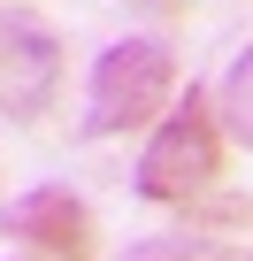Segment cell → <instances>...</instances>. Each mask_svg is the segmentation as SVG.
<instances>
[{
  "mask_svg": "<svg viewBox=\"0 0 253 261\" xmlns=\"http://www.w3.org/2000/svg\"><path fill=\"white\" fill-rule=\"evenodd\" d=\"M215 177H222V123H215L207 92L192 85L177 100V115H161V130H154L146 154H138V200L177 207V200H200Z\"/></svg>",
  "mask_w": 253,
  "mask_h": 261,
  "instance_id": "1",
  "label": "cell"
},
{
  "mask_svg": "<svg viewBox=\"0 0 253 261\" xmlns=\"http://www.w3.org/2000/svg\"><path fill=\"white\" fill-rule=\"evenodd\" d=\"M177 85V62L161 39H115L100 62H92V85H85V130L92 139H115V130H138L146 115H161Z\"/></svg>",
  "mask_w": 253,
  "mask_h": 261,
  "instance_id": "2",
  "label": "cell"
},
{
  "mask_svg": "<svg viewBox=\"0 0 253 261\" xmlns=\"http://www.w3.org/2000/svg\"><path fill=\"white\" fill-rule=\"evenodd\" d=\"M62 92V39L31 8H0V115H46Z\"/></svg>",
  "mask_w": 253,
  "mask_h": 261,
  "instance_id": "3",
  "label": "cell"
},
{
  "mask_svg": "<svg viewBox=\"0 0 253 261\" xmlns=\"http://www.w3.org/2000/svg\"><path fill=\"white\" fill-rule=\"evenodd\" d=\"M8 238H31L46 261H92V207L69 192V185H39L23 192L8 215H0Z\"/></svg>",
  "mask_w": 253,
  "mask_h": 261,
  "instance_id": "4",
  "label": "cell"
},
{
  "mask_svg": "<svg viewBox=\"0 0 253 261\" xmlns=\"http://www.w3.org/2000/svg\"><path fill=\"white\" fill-rule=\"evenodd\" d=\"M215 123L230 130L238 146H253V46L230 62V77H222V92H215Z\"/></svg>",
  "mask_w": 253,
  "mask_h": 261,
  "instance_id": "5",
  "label": "cell"
},
{
  "mask_svg": "<svg viewBox=\"0 0 253 261\" xmlns=\"http://www.w3.org/2000/svg\"><path fill=\"white\" fill-rule=\"evenodd\" d=\"M123 261H253V253L215 246V238H146V246H131Z\"/></svg>",
  "mask_w": 253,
  "mask_h": 261,
  "instance_id": "6",
  "label": "cell"
}]
</instances>
